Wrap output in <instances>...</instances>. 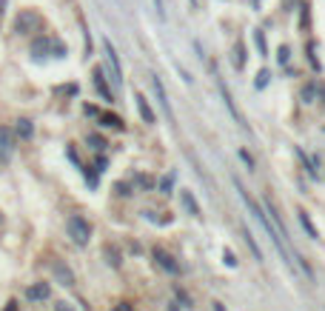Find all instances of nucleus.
I'll return each instance as SVG.
<instances>
[{
  "label": "nucleus",
  "instance_id": "nucleus-1",
  "mask_svg": "<svg viewBox=\"0 0 325 311\" xmlns=\"http://www.w3.org/2000/svg\"><path fill=\"white\" fill-rule=\"evenodd\" d=\"M66 229H69V237H71L77 246H86V243L92 240V226H89V220H83L80 214H71L69 223H66Z\"/></svg>",
  "mask_w": 325,
  "mask_h": 311
},
{
  "label": "nucleus",
  "instance_id": "nucleus-24",
  "mask_svg": "<svg viewBox=\"0 0 325 311\" xmlns=\"http://www.w3.org/2000/svg\"><path fill=\"white\" fill-rule=\"evenodd\" d=\"M160 189H162V194H168V191H171V177H165V180L160 183Z\"/></svg>",
  "mask_w": 325,
  "mask_h": 311
},
{
  "label": "nucleus",
  "instance_id": "nucleus-18",
  "mask_svg": "<svg viewBox=\"0 0 325 311\" xmlns=\"http://www.w3.org/2000/svg\"><path fill=\"white\" fill-rule=\"evenodd\" d=\"M254 43H257V49H260V54H268V43H265V34L257 29L254 32Z\"/></svg>",
  "mask_w": 325,
  "mask_h": 311
},
{
  "label": "nucleus",
  "instance_id": "nucleus-8",
  "mask_svg": "<svg viewBox=\"0 0 325 311\" xmlns=\"http://www.w3.org/2000/svg\"><path fill=\"white\" fill-rule=\"evenodd\" d=\"M49 294H51L49 283H34V286H29V291H26L29 300H49Z\"/></svg>",
  "mask_w": 325,
  "mask_h": 311
},
{
  "label": "nucleus",
  "instance_id": "nucleus-19",
  "mask_svg": "<svg viewBox=\"0 0 325 311\" xmlns=\"http://www.w3.org/2000/svg\"><path fill=\"white\" fill-rule=\"evenodd\" d=\"M234 66H237V69H243V66H245V49H243V43H237V49H234Z\"/></svg>",
  "mask_w": 325,
  "mask_h": 311
},
{
  "label": "nucleus",
  "instance_id": "nucleus-25",
  "mask_svg": "<svg viewBox=\"0 0 325 311\" xmlns=\"http://www.w3.org/2000/svg\"><path fill=\"white\" fill-rule=\"evenodd\" d=\"M54 311H74V309H71L69 303H57V306H54Z\"/></svg>",
  "mask_w": 325,
  "mask_h": 311
},
{
  "label": "nucleus",
  "instance_id": "nucleus-20",
  "mask_svg": "<svg viewBox=\"0 0 325 311\" xmlns=\"http://www.w3.org/2000/svg\"><path fill=\"white\" fill-rule=\"evenodd\" d=\"M268 77H271L268 72H260V74H257V80H254V86H257V89H265V86H268Z\"/></svg>",
  "mask_w": 325,
  "mask_h": 311
},
{
  "label": "nucleus",
  "instance_id": "nucleus-16",
  "mask_svg": "<svg viewBox=\"0 0 325 311\" xmlns=\"http://www.w3.org/2000/svg\"><path fill=\"white\" fill-rule=\"evenodd\" d=\"M243 237H245V243L251 246V251H254V257H257V260H262V251H260V246H257V240L251 237V231L245 229V226H243Z\"/></svg>",
  "mask_w": 325,
  "mask_h": 311
},
{
  "label": "nucleus",
  "instance_id": "nucleus-13",
  "mask_svg": "<svg viewBox=\"0 0 325 311\" xmlns=\"http://www.w3.org/2000/svg\"><path fill=\"white\" fill-rule=\"evenodd\" d=\"M100 123H103V126H112V129H123V120L117 115H112V112H103V115H100Z\"/></svg>",
  "mask_w": 325,
  "mask_h": 311
},
{
  "label": "nucleus",
  "instance_id": "nucleus-22",
  "mask_svg": "<svg viewBox=\"0 0 325 311\" xmlns=\"http://www.w3.org/2000/svg\"><path fill=\"white\" fill-rule=\"evenodd\" d=\"M89 143H92L94 148H103V146H106V140H103V137H97V134H92V137H89Z\"/></svg>",
  "mask_w": 325,
  "mask_h": 311
},
{
  "label": "nucleus",
  "instance_id": "nucleus-15",
  "mask_svg": "<svg viewBox=\"0 0 325 311\" xmlns=\"http://www.w3.org/2000/svg\"><path fill=\"white\" fill-rule=\"evenodd\" d=\"M180 197H183V206L188 209L191 214H200V206H197V200L191 197V191H180Z\"/></svg>",
  "mask_w": 325,
  "mask_h": 311
},
{
  "label": "nucleus",
  "instance_id": "nucleus-2",
  "mask_svg": "<svg viewBox=\"0 0 325 311\" xmlns=\"http://www.w3.org/2000/svg\"><path fill=\"white\" fill-rule=\"evenodd\" d=\"M214 77H217V89H220V97H223V103H226V109H228V112H231V117L237 120V126H240V129H243V131H251V129H248V123H245V117L240 115V109L234 106V97H231V92H228V86H226V83H223V77H220V74H214Z\"/></svg>",
  "mask_w": 325,
  "mask_h": 311
},
{
  "label": "nucleus",
  "instance_id": "nucleus-28",
  "mask_svg": "<svg viewBox=\"0 0 325 311\" xmlns=\"http://www.w3.org/2000/svg\"><path fill=\"white\" fill-rule=\"evenodd\" d=\"M114 311H131V306H126V303H123V306H117Z\"/></svg>",
  "mask_w": 325,
  "mask_h": 311
},
{
  "label": "nucleus",
  "instance_id": "nucleus-27",
  "mask_svg": "<svg viewBox=\"0 0 325 311\" xmlns=\"http://www.w3.org/2000/svg\"><path fill=\"white\" fill-rule=\"evenodd\" d=\"M6 311H17V303H15V300H12V303L6 306Z\"/></svg>",
  "mask_w": 325,
  "mask_h": 311
},
{
  "label": "nucleus",
  "instance_id": "nucleus-7",
  "mask_svg": "<svg viewBox=\"0 0 325 311\" xmlns=\"http://www.w3.org/2000/svg\"><path fill=\"white\" fill-rule=\"evenodd\" d=\"M94 86H97V92L103 95V100L114 103V95H112V89H109V83H106V74H103V69H94Z\"/></svg>",
  "mask_w": 325,
  "mask_h": 311
},
{
  "label": "nucleus",
  "instance_id": "nucleus-14",
  "mask_svg": "<svg viewBox=\"0 0 325 311\" xmlns=\"http://www.w3.org/2000/svg\"><path fill=\"white\" fill-rule=\"evenodd\" d=\"M49 49H51V43H49V40H46V37H37V40H34V43H32V51H34V57H40V51H43V54H49Z\"/></svg>",
  "mask_w": 325,
  "mask_h": 311
},
{
  "label": "nucleus",
  "instance_id": "nucleus-5",
  "mask_svg": "<svg viewBox=\"0 0 325 311\" xmlns=\"http://www.w3.org/2000/svg\"><path fill=\"white\" fill-rule=\"evenodd\" d=\"M103 51H106V60H109V69H112V80L123 83V69H120V60H117V51H114L112 40H103Z\"/></svg>",
  "mask_w": 325,
  "mask_h": 311
},
{
  "label": "nucleus",
  "instance_id": "nucleus-6",
  "mask_svg": "<svg viewBox=\"0 0 325 311\" xmlns=\"http://www.w3.org/2000/svg\"><path fill=\"white\" fill-rule=\"evenodd\" d=\"M151 254H154V260L160 263V268H165L168 274H180V265H177V263H174V257H171V254L165 251V248L154 246V251H151Z\"/></svg>",
  "mask_w": 325,
  "mask_h": 311
},
{
  "label": "nucleus",
  "instance_id": "nucleus-23",
  "mask_svg": "<svg viewBox=\"0 0 325 311\" xmlns=\"http://www.w3.org/2000/svg\"><path fill=\"white\" fill-rule=\"evenodd\" d=\"M311 97H314V86H308V89H302V100H305V103H311Z\"/></svg>",
  "mask_w": 325,
  "mask_h": 311
},
{
  "label": "nucleus",
  "instance_id": "nucleus-9",
  "mask_svg": "<svg viewBox=\"0 0 325 311\" xmlns=\"http://www.w3.org/2000/svg\"><path fill=\"white\" fill-rule=\"evenodd\" d=\"M134 100H137V112H140V117H143L146 123H154L157 117H154V112H151V106H148V100L143 97V95H134Z\"/></svg>",
  "mask_w": 325,
  "mask_h": 311
},
{
  "label": "nucleus",
  "instance_id": "nucleus-4",
  "mask_svg": "<svg viewBox=\"0 0 325 311\" xmlns=\"http://www.w3.org/2000/svg\"><path fill=\"white\" fill-rule=\"evenodd\" d=\"M12 154H15V134H12V129L0 126V163L6 166L12 160Z\"/></svg>",
  "mask_w": 325,
  "mask_h": 311
},
{
  "label": "nucleus",
  "instance_id": "nucleus-3",
  "mask_svg": "<svg viewBox=\"0 0 325 311\" xmlns=\"http://www.w3.org/2000/svg\"><path fill=\"white\" fill-rule=\"evenodd\" d=\"M40 26H43V20H40L37 12H20L17 20H15V32L17 34H32V32H37Z\"/></svg>",
  "mask_w": 325,
  "mask_h": 311
},
{
  "label": "nucleus",
  "instance_id": "nucleus-11",
  "mask_svg": "<svg viewBox=\"0 0 325 311\" xmlns=\"http://www.w3.org/2000/svg\"><path fill=\"white\" fill-rule=\"evenodd\" d=\"M54 274H57V280H60V286H74V274L66 268L63 263H54Z\"/></svg>",
  "mask_w": 325,
  "mask_h": 311
},
{
  "label": "nucleus",
  "instance_id": "nucleus-21",
  "mask_svg": "<svg viewBox=\"0 0 325 311\" xmlns=\"http://www.w3.org/2000/svg\"><path fill=\"white\" fill-rule=\"evenodd\" d=\"M277 60H279V66L288 63V46H279V51H277Z\"/></svg>",
  "mask_w": 325,
  "mask_h": 311
},
{
  "label": "nucleus",
  "instance_id": "nucleus-17",
  "mask_svg": "<svg viewBox=\"0 0 325 311\" xmlns=\"http://www.w3.org/2000/svg\"><path fill=\"white\" fill-rule=\"evenodd\" d=\"M17 134H20V137H23V140H29V137H32V123H29V120H17Z\"/></svg>",
  "mask_w": 325,
  "mask_h": 311
},
{
  "label": "nucleus",
  "instance_id": "nucleus-12",
  "mask_svg": "<svg viewBox=\"0 0 325 311\" xmlns=\"http://www.w3.org/2000/svg\"><path fill=\"white\" fill-rule=\"evenodd\" d=\"M300 223H302V229L308 231V237H311V240H320V231H317V226L311 223V217H308L305 212H302V209H300Z\"/></svg>",
  "mask_w": 325,
  "mask_h": 311
},
{
  "label": "nucleus",
  "instance_id": "nucleus-26",
  "mask_svg": "<svg viewBox=\"0 0 325 311\" xmlns=\"http://www.w3.org/2000/svg\"><path fill=\"white\" fill-rule=\"evenodd\" d=\"M226 263H228V265H237V260H234V254H231V251H226Z\"/></svg>",
  "mask_w": 325,
  "mask_h": 311
},
{
  "label": "nucleus",
  "instance_id": "nucleus-10",
  "mask_svg": "<svg viewBox=\"0 0 325 311\" xmlns=\"http://www.w3.org/2000/svg\"><path fill=\"white\" fill-rule=\"evenodd\" d=\"M151 86H154V92H157V97H160L162 109L168 112V117H171V106H168V97H165V89H162V80L157 77V74H151Z\"/></svg>",
  "mask_w": 325,
  "mask_h": 311
}]
</instances>
